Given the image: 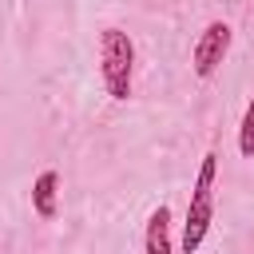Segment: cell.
Here are the masks:
<instances>
[{"mask_svg":"<svg viewBox=\"0 0 254 254\" xmlns=\"http://www.w3.org/2000/svg\"><path fill=\"white\" fill-rule=\"evenodd\" d=\"M99 79L103 91L123 103L131 99V79H135V44L123 28H103L99 32Z\"/></svg>","mask_w":254,"mask_h":254,"instance_id":"6da1fadb","label":"cell"},{"mask_svg":"<svg viewBox=\"0 0 254 254\" xmlns=\"http://www.w3.org/2000/svg\"><path fill=\"white\" fill-rule=\"evenodd\" d=\"M214 175H218V155L206 151L202 163H198V175H194V190H190V202H187V222H183V254H194L206 234H210V222H214Z\"/></svg>","mask_w":254,"mask_h":254,"instance_id":"7a4b0ae2","label":"cell"},{"mask_svg":"<svg viewBox=\"0 0 254 254\" xmlns=\"http://www.w3.org/2000/svg\"><path fill=\"white\" fill-rule=\"evenodd\" d=\"M230 40H234V32H230L226 20H210V24L198 32V40H194V48H190V67H194L198 79H210V75L222 67V60H226V52H230Z\"/></svg>","mask_w":254,"mask_h":254,"instance_id":"3957f363","label":"cell"},{"mask_svg":"<svg viewBox=\"0 0 254 254\" xmlns=\"http://www.w3.org/2000/svg\"><path fill=\"white\" fill-rule=\"evenodd\" d=\"M143 254H175V246H171V206H167V202H159V206L147 214Z\"/></svg>","mask_w":254,"mask_h":254,"instance_id":"277c9868","label":"cell"},{"mask_svg":"<svg viewBox=\"0 0 254 254\" xmlns=\"http://www.w3.org/2000/svg\"><path fill=\"white\" fill-rule=\"evenodd\" d=\"M32 210L44 222H52L60 214V175L56 171H40L36 175V183H32Z\"/></svg>","mask_w":254,"mask_h":254,"instance_id":"5b68a950","label":"cell"},{"mask_svg":"<svg viewBox=\"0 0 254 254\" xmlns=\"http://www.w3.org/2000/svg\"><path fill=\"white\" fill-rule=\"evenodd\" d=\"M238 151L246 159H254V95H250V103L242 111V123H238Z\"/></svg>","mask_w":254,"mask_h":254,"instance_id":"8992f818","label":"cell"}]
</instances>
